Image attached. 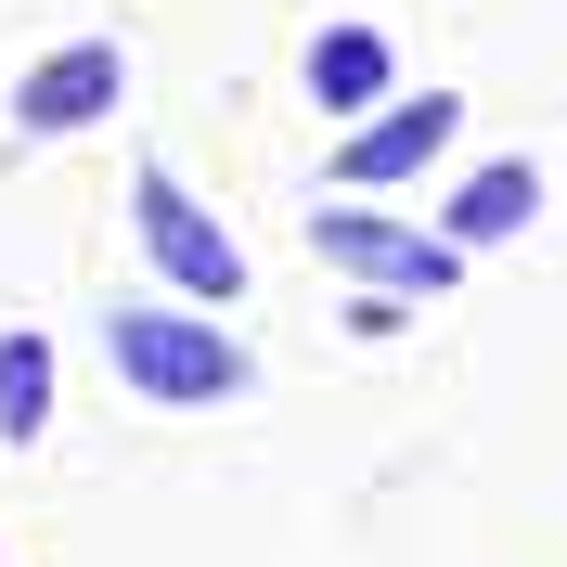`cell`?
<instances>
[{
    "label": "cell",
    "mask_w": 567,
    "mask_h": 567,
    "mask_svg": "<svg viewBox=\"0 0 567 567\" xmlns=\"http://www.w3.org/2000/svg\"><path fill=\"white\" fill-rule=\"evenodd\" d=\"M104 349H116V374H130L142 400H233V388H246V349L207 336L194 310H116Z\"/></svg>",
    "instance_id": "cell-1"
},
{
    "label": "cell",
    "mask_w": 567,
    "mask_h": 567,
    "mask_svg": "<svg viewBox=\"0 0 567 567\" xmlns=\"http://www.w3.org/2000/svg\"><path fill=\"white\" fill-rule=\"evenodd\" d=\"M130 207H142V246H155V271H168L194 310H233V297H246V258H233V233H219V219L194 207L168 168H142V181H130Z\"/></svg>",
    "instance_id": "cell-2"
},
{
    "label": "cell",
    "mask_w": 567,
    "mask_h": 567,
    "mask_svg": "<svg viewBox=\"0 0 567 567\" xmlns=\"http://www.w3.org/2000/svg\"><path fill=\"white\" fill-rule=\"evenodd\" d=\"M452 130H464V104H452V91H413V104H388L374 130H349L336 181H349V194H400L413 168H439V155H452Z\"/></svg>",
    "instance_id": "cell-3"
},
{
    "label": "cell",
    "mask_w": 567,
    "mask_h": 567,
    "mask_svg": "<svg viewBox=\"0 0 567 567\" xmlns=\"http://www.w3.org/2000/svg\"><path fill=\"white\" fill-rule=\"evenodd\" d=\"M116 39H65V52H39V78L13 91V130L27 142H65V130H91V116L116 104Z\"/></svg>",
    "instance_id": "cell-4"
},
{
    "label": "cell",
    "mask_w": 567,
    "mask_h": 567,
    "mask_svg": "<svg viewBox=\"0 0 567 567\" xmlns=\"http://www.w3.org/2000/svg\"><path fill=\"white\" fill-rule=\"evenodd\" d=\"M322 258H349V271L400 284V297H439L464 246H452V233H400V219H361V207H336V219H322Z\"/></svg>",
    "instance_id": "cell-5"
},
{
    "label": "cell",
    "mask_w": 567,
    "mask_h": 567,
    "mask_svg": "<svg viewBox=\"0 0 567 567\" xmlns=\"http://www.w3.org/2000/svg\"><path fill=\"white\" fill-rule=\"evenodd\" d=\"M388 78H400V52H388V39H374V27H322V39H310V91H322V104H336V116L388 104Z\"/></svg>",
    "instance_id": "cell-6"
},
{
    "label": "cell",
    "mask_w": 567,
    "mask_h": 567,
    "mask_svg": "<svg viewBox=\"0 0 567 567\" xmlns=\"http://www.w3.org/2000/svg\"><path fill=\"white\" fill-rule=\"evenodd\" d=\"M529 207H542V168H516V155H503V168H477V181L452 194V246H503Z\"/></svg>",
    "instance_id": "cell-7"
},
{
    "label": "cell",
    "mask_w": 567,
    "mask_h": 567,
    "mask_svg": "<svg viewBox=\"0 0 567 567\" xmlns=\"http://www.w3.org/2000/svg\"><path fill=\"white\" fill-rule=\"evenodd\" d=\"M52 425V336H0V439L27 452Z\"/></svg>",
    "instance_id": "cell-8"
}]
</instances>
